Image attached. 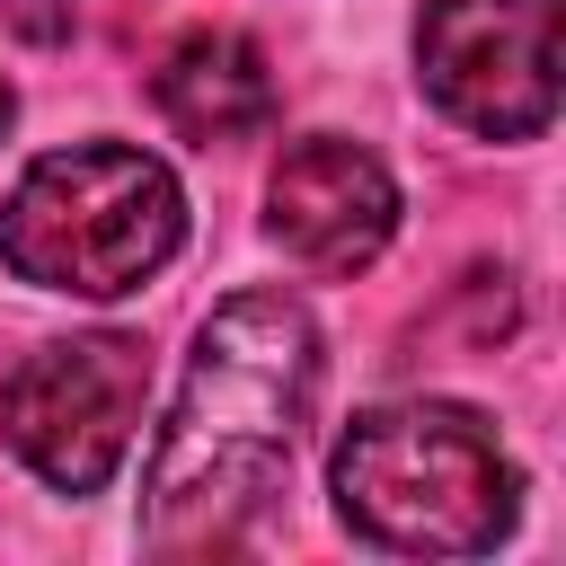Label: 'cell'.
Masks as SVG:
<instances>
[{
	"label": "cell",
	"instance_id": "8",
	"mask_svg": "<svg viewBox=\"0 0 566 566\" xmlns=\"http://www.w3.org/2000/svg\"><path fill=\"white\" fill-rule=\"evenodd\" d=\"M0 27H9L18 44H71L80 0H0Z\"/></svg>",
	"mask_w": 566,
	"mask_h": 566
},
{
	"label": "cell",
	"instance_id": "6",
	"mask_svg": "<svg viewBox=\"0 0 566 566\" xmlns=\"http://www.w3.org/2000/svg\"><path fill=\"white\" fill-rule=\"evenodd\" d=\"M265 230L310 274H363L389 248V230H398V177L363 142L310 133L265 177Z\"/></svg>",
	"mask_w": 566,
	"mask_h": 566
},
{
	"label": "cell",
	"instance_id": "3",
	"mask_svg": "<svg viewBox=\"0 0 566 566\" xmlns=\"http://www.w3.org/2000/svg\"><path fill=\"white\" fill-rule=\"evenodd\" d=\"M186 239V195L168 159L133 142H71L44 150L18 195L0 203V265L44 292L124 301L142 292Z\"/></svg>",
	"mask_w": 566,
	"mask_h": 566
},
{
	"label": "cell",
	"instance_id": "7",
	"mask_svg": "<svg viewBox=\"0 0 566 566\" xmlns=\"http://www.w3.org/2000/svg\"><path fill=\"white\" fill-rule=\"evenodd\" d=\"M150 97H159V115L186 133V142H248V133H265L274 124V62H265V44H248V35H230V27H195V35H177L168 53H159V71H150Z\"/></svg>",
	"mask_w": 566,
	"mask_h": 566
},
{
	"label": "cell",
	"instance_id": "5",
	"mask_svg": "<svg viewBox=\"0 0 566 566\" xmlns=\"http://www.w3.org/2000/svg\"><path fill=\"white\" fill-rule=\"evenodd\" d=\"M566 0H433L416 18L424 97L478 142H539L557 124Z\"/></svg>",
	"mask_w": 566,
	"mask_h": 566
},
{
	"label": "cell",
	"instance_id": "9",
	"mask_svg": "<svg viewBox=\"0 0 566 566\" xmlns=\"http://www.w3.org/2000/svg\"><path fill=\"white\" fill-rule=\"evenodd\" d=\"M9 115H18V97H9V80H0V133H9Z\"/></svg>",
	"mask_w": 566,
	"mask_h": 566
},
{
	"label": "cell",
	"instance_id": "2",
	"mask_svg": "<svg viewBox=\"0 0 566 566\" xmlns=\"http://www.w3.org/2000/svg\"><path fill=\"white\" fill-rule=\"evenodd\" d=\"M327 495L354 539L398 557H478L522 513V469L478 407L389 398L336 433Z\"/></svg>",
	"mask_w": 566,
	"mask_h": 566
},
{
	"label": "cell",
	"instance_id": "1",
	"mask_svg": "<svg viewBox=\"0 0 566 566\" xmlns=\"http://www.w3.org/2000/svg\"><path fill=\"white\" fill-rule=\"evenodd\" d=\"M318 389V327L292 292H230L177 380L150 442L142 522L150 539H230L292 469V433Z\"/></svg>",
	"mask_w": 566,
	"mask_h": 566
},
{
	"label": "cell",
	"instance_id": "4",
	"mask_svg": "<svg viewBox=\"0 0 566 566\" xmlns=\"http://www.w3.org/2000/svg\"><path fill=\"white\" fill-rule=\"evenodd\" d=\"M142 407H150V354H142V336L106 327V336H71V345H35L0 380V442L53 495H97L124 469Z\"/></svg>",
	"mask_w": 566,
	"mask_h": 566
}]
</instances>
